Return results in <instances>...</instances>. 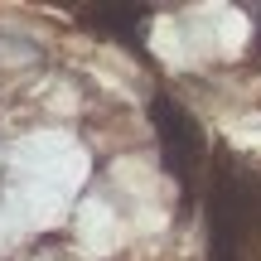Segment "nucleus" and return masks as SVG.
<instances>
[{"label": "nucleus", "instance_id": "obj_1", "mask_svg": "<svg viewBox=\"0 0 261 261\" xmlns=\"http://www.w3.org/2000/svg\"><path fill=\"white\" fill-rule=\"evenodd\" d=\"M150 121H155V136H160L165 169L179 179L184 194H194V169H198V160H203V130H198V121L165 92L150 97Z\"/></svg>", "mask_w": 261, "mask_h": 261}, {"label": "nucleus", "instance_id": "obj_2", "mask_svg": "<svg viewBox=\"0 0 261 261\" xmlns=\"http://www.w3.org/2000/svg\"><path fill=\"white\" fill-rule=\"evenodd\" d=\"M83 19L107 29V34H116V39H126L130 48H140V29H145L150 10L145 5H97V10H83Z\"/></svg>", "mask_w": 261, "mask_h": 261}, {"label": "nucleus", "instance_id": "obj_3", "mask_svg": "<svg viewBox=\"0 0 261 261\" xmlns=\"http://www.w3.org/2000/svg\"><path fill=\"white\" fill-rule=\"evenodd\" d=\"M256 44H261V5H256ZM256 58H261V48H256Z\"/></svg>", "mask_w": 261, "mask_h": 261}]
</instances>
